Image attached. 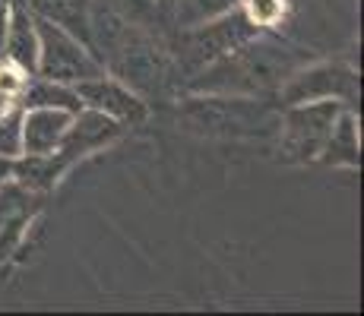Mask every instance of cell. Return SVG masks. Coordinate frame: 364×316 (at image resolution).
I'll use <instances>...</instances> for the list:
<instances>
[{
	"label": "cell",
	"instance_id": "ba28073f",
	"mask_svg": "<svg viewBox=\"0 0 364 316\" xmlns=\"http://www.w3.org/2000/svg\"><path fill=\"white\" fill-rule=\"evenodd\" d=\"M38 202H41V193H32L19 180L6 178L0 184V259L10 256V250L19 244L26 224L38 212Z\"/></svg>",
	"mask_w": 364,
	"mask_h": 316
},
{
	"label": "cell",
	"instance_id": "e0dca14e",
	"mask_svg": "<svg viewBox=\"0 0 364 316\" xmlns=\"http://www.w3.org/2000/svg\"><path fill=\"white\" fill-rule=\"evenodd\" d=\"M23 156V108L0 114V158Z\"/></svg>",
	"mask_w": 364,
	"mask_h": 316
},
{
	"label": "cell",
	"instance_id": "2e32d148",
	"mask_svg": "<svg viewBox=\"0 0 364 316\" xmlns=\"http://www.w3.org/2000/svg\"><path fill=\"white\" fill-rule=\"evenodd\" d=\"M237 0H178V19L174 26H197V23H206L213 16H222L228 13Z\"/></svg>",
	"mask_w": 364,
	"mask_h": 316
},
{
	"label": "cell",
	"instance_id": "44dd1931",
	"mask_svg": "<svg viewBox=\"0 0 364 316\" xmlns=\"http://www.w3.org/2000/svg\"><path fill=\"white\" fill-rule=\"evenodd\" d=\"M6 4H23V0H6Z\"/></svg>",
	"mask_w": 364,
	"mask_h": 316
},
{
	"label": "cell",
	"instance_id": "52a82bcc",
	"mask_svg": "<svg viewBox=\"0 0 364 316\" xmlns=\"http://www.w3.org/2000/svg\"><path fill=\"white\" fill-rule=\"evenodd\" d=\"M117 136H121V124H117L114 117H108V114H102V111L82 104V108L70 117V126H67L64 139H60L58 152L67 158V165H73V161L86 158L89 152L114 143Z\"/></svg>",
	"mask_w": 364,
	"mask_h": 316
},
{
	"label": "cell",
	"instance_id": "9a60e30c",
	"mask_svg": "<svg viewBox=\"0 0 364 316\" xmlns=\"http://www.w3.org/2000/svg\"><path fill=\"white\" fill-rule=\"evenodd\" d=\"M320 156L326 161H333V165H358V126H355L352 114H342L339 111V117H336V124L330 130V139H326Z\"/></svg>",
	"mask_w": 364,
	"mask_h": 316
},
{
	"label": "cell",
	"instance_id": "8fae6325",
	"mask_svg": "<svg viewBox=\"0 0 364 316\" xmlns=\"http://www.w3.org/2000/svg\"><path fill=\"white\" fill-rule=\"evenodd\" d=\"M0 54H6L13 67L29 76H35V70H38V32H35V16L23 4H13L10 29H6L4 51Z\"/></svg>",
	"mask_w": 364,
	"mask_h": 316
},
{
	"label": "cell",
	"instance_id": "7c38bea8",
	"mask_svg": "<svg viewBox=\"0 0 364 316\" xmlns=\"http://www.w3.org/2000/svg\"><path fill=\"white\" fill-rule=\"evenodd\" d=\"M67 158L60 152H48V156H23L13 158L10 165V178L19 180L23 187H29L32 193H45L64 178L67 171Z\"/></svg>",
	"mask_w": 364,
	"mask_h": 316
},
{
	"label": "cell",
	"instance_id": "8992f818",
	"mask_svg": "<svg viewBox=\"0 0 364 316\" xmlns=\"http://www.w3.org/2000/svg\"><path fill=\"white\" fill-rule=\"evenodd\" d=\"M76 95L86 108H95L102 114L114 117L117 124H143L149 117V108L133 89H127L124 82L108 80V76H95V80H82L76 82Z\"/></svg>",
	"mask_w": 364,
	"mask_h": 316
},
{
	"label": "cell",
	"instance_id": "ac0fdd59",
	"mask_svg": "<svg viewBox=\"0 0 364 316\" xmlns=\"http://www.w3.org/2000/svg\"><path fill=\"white\" fill-rule=\"evenodd\" d=\"M244 13L254 26H272L282 19V0H244Z\"/></svg>",
	"mask_w": 364,
	"mask_h": 316
},
{
	"label": "cell",
	"instance_id": "9c48e42d",
	"mask_svg": "<svg viewBox=\"0 0 364 316\" xmlns=\"http://www.w3.org/2000/svg\"><path fill=\"white\" fill-rule=\"evenodd\" d=\"M70 111L60 108H23V156H48L60 149Z\"/></svg>",
	"mask_w": 364,
	"mask_h": 316
},
{
	"label": "cell",
	"instance_id": "3957f363",
	"mask_svg": "<svg viewBox=\"0 0 364 316\" xmlns=\"http://www.w3.org/2000/svg\"><path fill=\"white\" fill-rule=\"evenodd\" d=\"M35 32H38V70H35V76L76 86V82L95 80L105 73L102 60H95L76 35L54 26L51 19L35 16Z\"/></svg>",
	"mask_w": 364,
	"mask_h": 316
},
{
	"label": "cell",
	"instance_id": "6da1fadb",
	"mask_svg": "<svg viewBox=\"0 0 364 316\" xmlns=\"http://www.w3.org/2000/svg\"><path fill=\"white\" fill-rule=\"evenodd\" d=\"M301 54L279 41H263L254 35L250 41L237 45L225 58L213 60L203 73L191 80L193 92L209 95H241V92H266L276 89L298 70Z\"/></svg>",
	"mask_w": 364,
	"mask_h": 316
},
{
	"label": "cell",
	"instance_id": "5bb4252c",
	"mask_svg": "<svg viewBox=\"0 0 364 316\" xmlns=\"http://www.w3.org/2000/svg\"><path fill=\"white\" fill-rule=\"evenodd\" d=\"M23 108H60V111L76 114V111L82 108V102H80V95H76V89L64 86V82L41 80L38 76V80L23 92Z\"/></svg>",
	"mask_w": 364,
	"mask_h": 316
},
{
	"label": "cell",
	"instance_id": "4fadbf2b",
	"mask_svg": "<svg viewBox=\"0 0 364 316\" xmlns=\"http://www.w3.org/2000/svg\"><path fill=\"white\" fill-rule=\"evenodd\" d=\"M32 10L35 16L51 19L54 26L67 29L86 48H92L89 45V10H92V0H32Z\"/></svg>",
	"mask_w": 364,
	"mask_h": 316
},
{
	"label": "cell",
	"instance_id": "d6986e66",
	"mask_svg": "<svg viewBox=\"0 0 364 316\" xmlns=\"http://www.w3.org/2000/svg\"><path fill=\"white\" fill-rule=\"evenodd\" d=\"M10 10L13 4L0 0V51H4V38H6V29H10Z\"/></svg>",
	"mask_w": 364,
	"mask_h": 316
},
{
	"label": "cell",
	"instance_id": "30bf717a",
	"mask_svg": "<svg viewBox=\"0 0 364 316\" xmlns=\"http://www.w3.org/2000/svg\"><path fill=\"white\" fill-rule=\"evenodd\" d=\"M99 4L108 6L127 26H136L156 38L171 32L178 19V0H99Z\"/></svg>",
	"mask_w": 364,
	"mask_h": 316
},
{
	"label": "cell",
	"instance_id": "7a4b0ae2",
	"mask_svg": "<svg viewBox=\"0 0 364 316\" xmlns=\"http://www.w3.org/2000/svg\"><path fill=\"white\" fill-rule=\"evenodd\" d=\"M254 35H260V26L250 23L244 10L232 6L228 13L206 19V23L184 26L178 35V60L187 70H203L213 60L225 58L228 51H235L237 45L250 41Z\"/></svg>",
	"mask_w": 364,
	"mask_h": 316
},
{
	"label": "cell",
	"instance_id": "5b68a950",
	"mask_svg": "<svg viewBox=\"0 0 364 316\" xmlns=\"http://www.w3.org/2000/svg\"><path fill=\"white\" fill-rule=\"evenodd\" d=\"M358 82L355 73L342 63H320L311 70H295L282 82V102L301 104V102H320V98H348L355 102Z\"/></svg>",
	"mask_w": 364,
	"mask_h": 316
},
{
	"label": "cell",
	"instance_id": "ffe728a7",
	"mask_svg": "<svg viewBox=\"0 0 364 316\" xmlns=\"http://www.w3.org/2000/svg\"><path fill=\"white\" fill-rule=\"evenodd\" d=\"M10 165H13V158H0V184L10 178Z\"/></svg>",
	"mask_w": 364,
	"mask_h": 316
},
{
	"label": "cell",
	"instance_id": "277c9868",
	"mask_svg": "<svg viewBox=\"0 0 364 316\" xmlns=\"http://www.w3.org/2000/svg\"><path fill=\"white\" fill-rule=\"evenodd\" d=\"M339 98H320V102L291 104L282 121V149L295 161H311L323 152L330 130L339 117Z\"/></svg>",
	"mask_w": 364,
	"mask_h": 316
}]
</instances>
